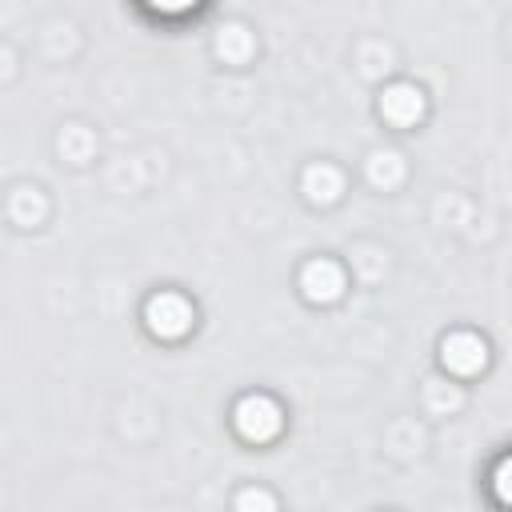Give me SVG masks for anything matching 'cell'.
Returning <instances> with one entry per match:
<instances>
[{
	"instance_id": "cell-1",
	"label": "cell",
	"mask_w": 512,
	"mask_h": 512,
	"mask_svg": "<svg viewBox=\"0 0 512 512\" xmlns=\"http://www.w3.org/2000/svg\"><path fill=\"white\" fill-rule=\"evenodd\" d=\"M500 496L512 504V464H504V468H500Z\"/></svg>"
}]
</instances>
